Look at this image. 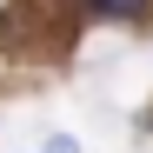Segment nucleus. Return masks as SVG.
Returning <instances> with one entry per match:
<instances>
[{
    "label": "nucleus",
    "mask_w": 153,
    "mask_h": 153,
    "mask_svg": "<svg viewBox=\"0 0 153 153\" xmlns=\"http://www.w3.org/2000/svg\"><path fill=\"white\" fill-rule=\"evenodd\" d=\"M87 13H100V20H140L146 0H87Z\"/></svg>",
    "instance_id": "f257e3e1"
},
{
    "label": "nucleus",
    "mask_w": 153,
    "mask_h": 153,
    "mask_svg": "<svg viewBox=\"0 0 153 153\" xmlns=\"http://www.w3.org/2000/svg\"><path fill=\"white\" fill-rule=\"evenodd\" d=\"M47 153H80V140H73V133H53V140H47Z\"/></svg>",
    "instance_id": "f03ea898"
}]
</instances>
